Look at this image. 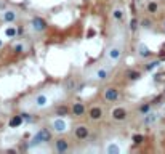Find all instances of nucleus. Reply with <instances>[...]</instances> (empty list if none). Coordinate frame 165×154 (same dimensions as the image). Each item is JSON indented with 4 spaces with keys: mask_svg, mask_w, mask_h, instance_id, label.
<instances>
[{
    "mask_svg": "<svg viewBox=\"0 0 165 154\" xmlns=\"http://www.w3.org/2000/svg\"><path fill=\"white\" fill-rule=\"evenodd\" d=\"M54 149H56V152H66L69 149V143L67 140H64V138H59L54 141Z\"/></svg>",
    "mask_w": 165,
    "mask_h": 154,
    "instance_id": "9b49d317",
    "label": "nucleus"
},
{
    "mask_svg": "<svg viewBox=\"0 0 165 154\" xmlns=\"http://www.w3.org/2000/svg\"><path fill=\"white\" fill-rule=\"evenodd\" d=\"M127 77H128L130 80H138L140 77H141V72H140V71H130V72L127 74Z\"/></svg>",
    "mask_w": 165,
    "mask_h": 154,
    "instance_id": "6ab92c4d",
    "label": "nucleus"
},
{
    "mask_svg": "<svg viewBox=\"0 0 165 154\" xmlns=\"http://www.w3.org/2000/svg\"><path fill=\"white\" fill-rule=\"evenodd\" d=\"M160 63L155 60V61H151V63H148V66H146V71H152V69H155V67H157Z\"/></svg>",
    "mask_w": 165,
    "mask_h": 154,
    "instance_id": "b1692460",
    "label": "nucleus"
},
{
    "mask_svg": "<svg viewBox=\"0 0 165 154\" xmlns=\"http://www.w3.org/2000/svg\"><path fill=\"white\" fill-rule=\"evenodd\" d=\"M133 141H135V144H141V143H144V135L136 133L135 137H133Z\"/></svg>",
    "mask_w": 165,
    "mask_h": 154,
    "instance_id": "4be33fe9",
    "label": "nucleus"
},
{
    "mask_svg": "<svg viewBox=\"0 0 165 154\" xmlns=\"http://www.w3.org/2000/svg\"><path fill=\"white\" fill-rule=\"evenodd\" d=\"M157 8L159 7H157V3H155V2H149L148 3V11L149 13H155V11H157Z\"/></svg>",
    "mask_w": 165,
    "mask_h": 154,
    "instance_id": "5701e85b",
    "label": "nucleus"
},
{
    "mask_svg": "<svg viewBox=\"0 0 165 154\" xmlns=\"http://www.w3.org/2000/svg\"><path fill=\"white\" fill-rule=\"evenodd\" d=\"M141 24H143V27H151V21H149V19H144Z\"/></svg>",
    "mask_w": 165,
    "mask_h": 154,
    "instance_id": "cd10ccee",
    "label": "nucleus"
},
{
    "mask_svg": "<svg viewBox=\"0 0 165 154\" xmlns=\"http://www.w3.org/2000/svg\"><path fill=\"white\" fill-rule=\"evenodd\" d=\"M0 45H2V40H0Z\"/></svg>",
    "mask_w": 165,
    "mask_h": 154,
    "instance_id": "c756f323",
    "label": "nucleus"
},
{
    "mask_svg": "<svg viewBox=\"0 0 165 154\" xmlns=\"http://www.w3.org/2000/svg\"><path fill=\"white\" fill-rule=\"evenodd\" d=\"M157 120H159V112H154V111H149L148 114H144V117H143L144 125H154Z\"/></svg>",
    "mask_w": 165,
    "mask_h": 154,
    "instance_id": "423d86ee",
    "label": "nucleus"
},
{
    "mask_svg": "<svg viewBox=\"0 0 165 154\" xmlns=\"http://www.w3.org/2000/svg\"><path fill=\"white\" fill-rule=\"evenodd\" d=\"M112 119L114 120H119V122H122L127 119V111L124 108H114L112 109Z\"/></svg>",
    "mask_w": 165,
    "mask_h": 154,
    "instance_id": "9d476101",
    "label": "nucleus"
},
{
    "mask_svg": "<svg viewBox=\"0 0 165 154\" xmlns=\"http://www.w3.org/2000/svg\"><path fill=\"white\" fill-rule=\"evenodd\" d=\"M163 29H165V19H163Z\"/></svg>",
    "mask_w": 165,
    "mask_h": 154,
    "instance_id": "c85d7f7f",
    "label": "nucleus"
},
{
    "mask_svg": "<svg viewBox=\"0 0 165 154\" xmlns=\"http://www.w3.org/2000/svg\"><path fill=\"white\" fill-rule=\"evenodd\" d=\"M103 96L106 101H117L120 98V93H119V90L115 87H107V88L103 90Z\"/></svg>",
    "mask_w": 165,
    "mask_h": 154,
    "instance_id": "39448f33",
    "label": "nucleus"
},
{
    "mask_svg": "<svg viewBox=\"0 0 165 154\" xmlns=\"http://www.w3.org/2000/svg\"><path fill=\"white\" fill-rule=\"evenodd\" d=\"M138 111H140V114H141V116H144V114H148V112L151 111V104H149V103H146V104H141Z\"/></svg>",
    "mask_w": 165,
    "mask_h": 154,
    "instance_id": "aec40b11",
    "label": "nucleus"
},
{
    "mask_svg": "<svg viewBox=\"0 0 165 154\" xmlns=\"http://www.w3.org/2000/svg\"><path fill=\"white\" fill-rule=\"evenodd\" d=\"M31 27H32V31H35V32H43V31H47V21L42 19L40 16H35V18H32V21H31Z\"/></svg>",
    "mask_w": 165,
    "mask_h": 154,
    "instance_id": "20e7f679",
    "label": "nucleus"
},
{
    "mask_svg": "<svg viewBox=\"0 0 165 154\" xmlns=\"http://www.w3.org/2000/svg\"><path fill=\"white\" fill-rule=\"evenodd\" d=\"M74 135H76L77 140H85V138H88V129L85 127V125H79V127L76 129V132H74Z\"/></svg>",
    "mask_w": 165,
    "mask_h": 154,
    "instance_id": "2eb2a0df",
    "label": "nucleus"
},
{
    "mask_svg": "<svg viewBox=\"0 0 165 154\" xmlns=\"http://www.w3.org/2000/svg\"><path fill=\"white\" fill-rule=\"evenodd\" d=\"M104 151H106V154H120V152H122V148L119 146V143L111 141V143H107V144H106Z\"/></svg>",
    "mask_w": 165,
    "mask_h": 154,
    "instance_id": "6e6552de",
    "label": "nucleus"
},
{
    "mask_svg": "<svg viewBox=\"0 0 165 154\" xmlns=\"http://www.w3.org/2000/svg\"><path fill=\"white\" fill-rule=\"evenodd\" d=\"M88 116H90L91 120H99L103 117V109L99 108V106H93V108L88 111Z\"/></svg>",
    "mask_w": 165,
    "mask_h": 154,
    "instance_id": "ddd939ff",
    "label": "nucleus"
},
{
    "mask_svg": "<svg viewBox=\"0 0 165 154\" xmlns=\"http://www.w3.org/2000/svg\"><path fill=\"white\" fill-rule=\"evenodd\" d=\"M23 120H24V117H23V116H15V117L10 120V127H11V129L20 127V125L23 124Z\"/></svg>",
    "mask_w": 165,
    "mask_h": 154,
    "instance_id": "f3484780",
    "label": "nucleus"
},
{
    "mask_svg": "<svg viewBox=\"0 0 165 154\" xmlns=\"http://www.w3.org/2000/svg\"><path fill=\"white\" fill-rule=\"evenodd\" d=\"M34 103H35L37 108H47V106H48V96L45 93H39L37 96H35Z\"/></svg>",
    "mask_w": 165,
    "mask_h": 154,
    "instance_id": "1a4fd4ad",
    "label": "nucleus"
},
{
    "mask_svg": "<svg viewBox=\"0 0 165 154\" xmlns=\"http://www.w3.org/2000/svg\"><path fill=\"white\" fill-rule=\"evenodd\" d=\"M67 112H69V109L66 108V106H61V108L56 109V114H58V116H64V114H67Z\"/></svg>",
    "mask_w": 165,
    "mask_h": 154,
    "instance_id": "a878e982",
    "label": "nucleus"
},
{
    "mask_svg": "<svg viewBox=\"0 0 165 154\" xmlns=\"http://www.w3.org/2000/svg\"><path fill=\"white\" fill-rule=\"evenodd\" d=\"M51 140V132L47 130V129H42L39 130L37 133L34 135V138H32V143L29 144V148L35 146V144H42V143H48Z\"/></svg>",
    "mask_w": 165,
    "mask_h": 154,
    "instance_id": "f257e3e1",
    "label": "nucleus"
},
{
    "mask_svg": "<svg viewBox=\"0 0 165 154\" xmlns=\"http://www.w3.org/2000/svg\"><path fill=\"white\" fill-rule=\"evenodd\" d=\"M109 75H111V71L106 69V67H99V69H96L93 72V79L95 80H106Z\"/></svg>",
    "mask_w": 165,
    "mask_h": 154,
    "instance_id": "0eeeda50",
    "label": "nucleus"
},
{
    "mask_svg": "<svg viewBox=\"0 0 165 154\" xmlns=\"http://www.w3.org/2000/svg\"><path fill=\"white\" fill-rule=\"evenodd\" d=\"M13 50H15V53H23V52H24V45H23V43H16V45L13 47Z\"/></svg>",
    "mask_w": 165,
    "mask_h": 154,
    "instance_id": "393cba45",
    "label": "nucleus"
},
{
    "mask_svg": "<svg viewBox=\"0 0 165 154\" xmlns=\"http://www.w3.org/2000/svg\"><path fill=\"white\" fill-rule=\"evenodd\" d=\"M128 27H130V31H132V32H135L136 29H138V19H136V18H132V19H130V24H128Z\"/></svg>",
    "mask_w": 165,
    "mask_h": 154,
    "instance_id": "412c9836",
    "label": "nucleus"
},
{
    "mask_svg": "<svg viewBox=\"0 0 165 154\" xmlns=\"http://www.w3.org/2000/svg\"><path fill=\"white\" fill-rule=\"evenodd\" d=\"M2 21L3 23H13L16 21V11L15 10H5L2 13Z\"/></svg>",
    "mask_w": 165,
    "mask_h": 154,
    "instance_id": "4468645a",
    "label": "nucleus"
},
{
    "mask_svg": "<svg viewBox=\"0 0 165 154\" xmlns=\"http://www.w3.org/2000/svg\"><path fill=\"white\" fill-rule=\"evenodd\" d=\"M138 56H141V58H148V56H151L149 47H148V45H144V43H140V45H138Z\"/></svg>",
    "mask_w": 165,
    "mask_h": 154,
    "instance_id": "dca6fc26",
    "label": "nucleus"
},
{
    "mask_svg": "<svg viewBox=\"0 0 165 154\" xmlns=\"http://www.w3.org/2000/svg\"><path fill=\"white\" fill-rule=\"evenodd\" d=\"M5 34H7V37H15L16 35V29L15 27H8L5 31Z\"/></svg>",
    "mask_w": 165,
    "mask_h": 154,
    "instance_id": "bb28decb",
    "label": "nucleus"
},
{
    "mask_svg": "<svg viewBox=\"0 0 165 154\" xmlns=\"http://www.w3.org/2000/svg\"><path fill=\"white\" fill-rule=\"evenodd\" d=\"M51 129L56 132V133H66L69 130V124L66 119H63V117H56V119H53L51 120Z\"/></svg>",
    "mask_w": 165,
    "mask_h": 154,
    "instance_id": "7ed1b4c3",
    "label": "nucleus"
},
{
    "mask_svg": "<svg viewBox=\"0 0 165 154\" xmlns=\"http://www.w3.org/2000/svg\"><path fill=\"white\" fill-rule=\"evenodd\" d=\"M112 18L115 21H122L124 19V10L122 8H114L112 10Z\"/></svg>",
    "mask_w": 165,
    "mask_h": 154,
    "instance_id": "a211bd4d",
    "label": "nucleus"
},
{
    "mask_svg": "<svg viewBox=\"0 0 165 154\" xmlns=\"http://www.w3.org/2000/svg\"><path fill=\"white\" fill-rule=\"evenodd\" d=\"M72 114L76 116V117H80V116H84L85 114V104L84 103H80V101H77V103H74L72 104Z\"/></svg>",
    "mask_w": 165,
    "mask_h": 154,
    "instance_id": "f8f14e48",
    "label": "nucleus"
},
{
    "mask_svg": "<svg viewBox=\"0 0 165 154\" xmlns=\"http://www.w3.org/2000/svg\"><path fill=\"white\" fill-rule=\"evenodd\" d=\"M122 47H119V45H114L111 48H107V52H106V58L111 63H117V61H120V58H122Z\"/></svg>",
    "mask_w": 165,
    "mask_h": 154,
    "instance_id": "f03ea898",
    "label": "nucleus"
}]
</instances>
